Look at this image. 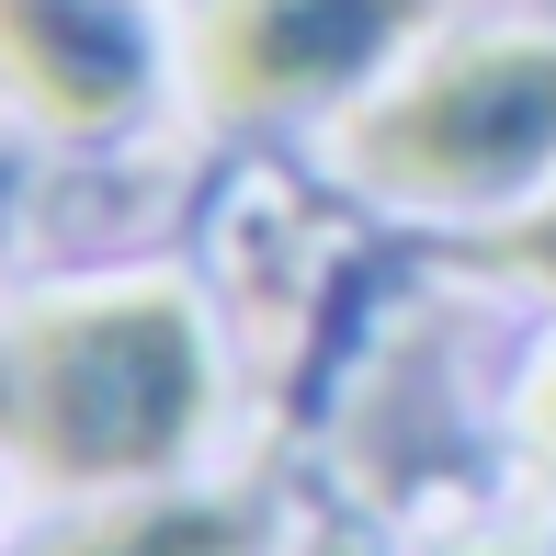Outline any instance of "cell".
Returning a JSON list of instances; mask_svg holds the SVG:
<instances>
[{"label":"cell","instance_id":"6da1fadb","mask_svg":"<svg viewBox=\"0 0 556 556\" xmlns=\"http://www.w3.org/2000/svg\"><path fill=\"white\" fill-rule=\"evenodd\" d=\"M216 330L170 273L46 285L0 307V466L58 500L182 489L216 443Z\"/></svg>","mask_w":556,"mask_h":556},{"label":"cell","instance_id":"7a4b0ae2","mask_svg":"<svg viewBox=\"0 0 556 556\" xmlns=\"http://www.w3.org/2000/svg\"><path fill=\"white\" fill-rule=\"evenodd\" d=\"M330 160L387 216L489 227L556 205V23L432 35L387 91L341 114Z\"/></svg>","mask_w":556,"mask_h":556},{"label":"cell","instance_id":"3957f363","mask_svg":"<svg viewBox=\"0 0 556 556\" xmlns=\"http://www.w3.org/2000/svg\"><path fill=\"white\" fill-rule=\"evenodd\" d=\"M443 35V0H193L182 103L205 125L352 114Z\"/></svg>","mask_w":556,"mask_h":556},{"label":"cell","instance_id":"277c9868","mask_svg":"<svg viewBox=\"0 0 556 556\" xmlns=\"http://www.w3.org/2000/svg\"><path fill=\"white\" fill-rule=\"evenodd\" d=\"M182 91V35L148 0H0V103L58 148H114Z\"/></svg>","mask_w":556,"mask_h":556},{"label":"cell","instance_id":"5b68a950","mask_svg":"<svg viewBox=\"0 0 556 556\" xmlns=\"http://www.w3.org/2000/svg\"><path fill=\"white\" fill-rule=\"evenodd\" d=\"M273 511L262 500H227V489H148V500H91V522L46 556H262Z\"/></svg>","mask_w":556,"mask_h":556},{"label":"cell","instance_id":"8992f818","mask_svg":"<svg viewBox=\"0 0 556 556\" xmlns=\"http://www.w3.org/2000/svg\"><path fill=\"white\" fill-rule=\"evenodd\" d=\"M522 443H545V454H556V352H545V375H534V397H522Z\"/></svg>","mask_w":556,"mask_h":556},{"label":"cell","instance_id":"52a82bcc","mask_svg":"<svg viewBox=\"0 0 556 556\" xmlns=\"http://www.w3.org/2000/svg\"><path fill=\"white\" fill-rule=\"evenodd\" d=\"M443 556H556L545 534H477V545H443Z\"/></svg>","mask_w":556,"mask_h":556}]
</instances>
